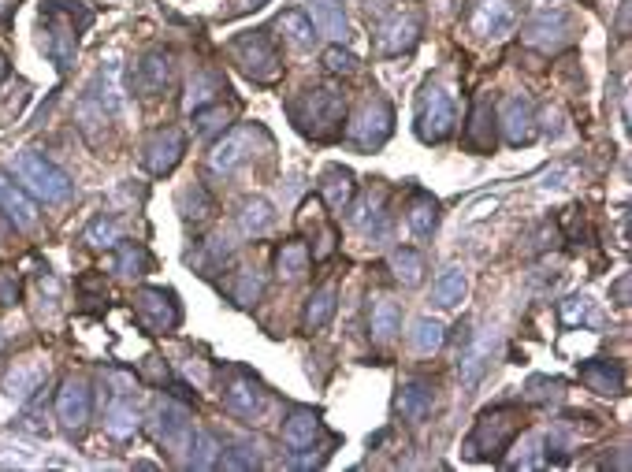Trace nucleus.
I'll use <instances>...</instances> for the list:
<instances>
[{
    "instance_id": "f257e3e1",
    "label": "nucleus",
    "mask_w": 632,
    "mask_h": 472,
    "mask_svg": "<svg viewBox=\"0 0 632 472\" xmlns=\"http://www.w3.org/2000/svg\"><path fill=\"white\" fill-rule=\"evenodd\" d=\"M90 19L93 15L82 8L79 0H45V4H41V23H45L41 49L53 56L60 71L71 67V60L79 53L82 30L90 27Z\"/></svg>"
},
{
    "instance_id": "f03ea898",
    "label": "nucleus",
    "mask_w": 632,
    "mask_h": 472,
    "mask_svg": "<svg viewBox=\"0 0 632 472\" xmlns=\"http://www.w3.org/2000/svg\"><path fill=\"white\" fill-rule=\"evenodd\" d=\"M287 112L290 119H294V127H298L305 138L331 142V138H339V131H343L346 97L339 90H331V86H313V90H305L302 97H294L287 105Z\"/></svg>"
},
{
    "instance_id": "7ed1b4c3",
    "label": "nucleus",
    "mask_w": 632,
    "mask_h": 472,
    "mask_svg": "<svg viewBox=\"0 0 632 472\" xmlns=\"http://www.w3.org/2000/svg\"><path fill=\"white\" fill-rule=\"evenodd\" d=\"M521 432H525V417H521L517 406L484 409L461 450H465V458H473V461H499L502 454L514 446V439Z\"/></svg>"
},
{
    "instance_id": "20e7f679",
    "label": "nucleus",
    "mask_w": 632,
    "mask_h": 472,
    "mask_svg": "<svg viewBox=\"0 0 632 472\" xmlns=\"http://www.w3.org/2000/svg\"><path fill=\"white\" fill-rule=\"evenodd\" d=\"M231 60L238 64V71L246 79L261 82V86H272L283 75V60H279V49L268 30H246L231 41Z\"/></svg>"
},
{
    "instance_id": "39448f33",
    "label": "nucleus",
    "mask_w": 632,
    "mask_h": 472,
    "mask_svg": "<svg viewBox=\"0 0 632 472\" xmlns=\"http://www.w3.org/2000/svg\"><path fill=\"white\" fill-rule=\"evenodd\" d=\"M15 171H19V179L30 186V194H38L45 205H60V201H67L71 190H75L64 171L56 168L45 153H34V149H30V153H19Z\"/></svg>"
},
{
    "instance_id": "423d86ee",
    "label": "nucleus",
    "mask_w": 632,
    "mask_h": 472,
    "mask_svg": "<svg viewBox=\"0 0 632 472\" xmlns=\"http://www.w3.org/2000/svg\"><path fill=\"white\" fill-rule=\"evenodd\" d=\"M220 398L227 413L238 420H257L268 406V391L246 368H227V376L220 380Z\"/></svg>"
},
{
    "instance_id": "0eeeda50",
    "label": "nucleus",
    "mask_w": 632,
    "mask_h": 472,
    "mask_svg": "<svg viewBox=\"0 0 632 472\" xmlns=\"http://www.w3.org/2000/svg\"><path fill=\"white\" fill-rule=\"evenodd\" d=\"M134 313H138V324H142L149 335H168V331H175L179 320H183V309H179L175 290H164V287L138 290V294H134Z\"/></svg>"
},
{
    "instance_id": "6e6552de",
    "label": "nucleus",
    "mask_w": 632,
    "mask_h": 472,
    "mask_svg": "<svg viewBox=\"0 0 632 472\" xmlns=\"http://www.w3.org/2000/svg\"><path fill=\"white\" fill-rule=\"evenodd\" d=\"M454 101H450V93L443 86H424L421 93V112H417V138L428 145H439L447 142L450 134H454Z\"/></svg>"
},
{
    "instance_id": "1a4fd4ad",
    "label": "nucleus",
    "mask_w": 632,
    "mask_h": 472,
    "mask_svg": "<svg viewBox=\"0 0 632 472\" xmlns=\"http://www.w3.org/2000/svg\"><path fill=\"white\" fill-rule=\"evenodd\" d=\"M391 131H395V112H391V105L383 101V97H376V101H369V105L357 112V119L346 127V138L354 145H361V149H380L387 138H391Z\"/></svg>"
},
{
    "instance_id": "9d476101",
    "label": "nucleus",
    "mask_w": 632,
    "mask_h": 472,
    "mask_svg": "<svg viewBox=\"0 0 632 472\" xmlns=\"http://www.w3.org/2000/svg\"><path fill=\"white\" fill-rule=\"evenodd\" d=\"M517 19H521V0H476L473 15H469V27L480 38L499 41L506 34H514Z\"/></svg>"
},
{
    "instance_id": "9b49d317",
    "label": "nucleus",
    "mask_w": 632,
    "mask_h": 472,
    "mask_svg": "<svg viewBox=\"0 0 632 472\" xmlns=\"http://www.w3.org/2000/svg\"><path fill=\"white\" fill-rule=\"evenodd\" d=\"M525 41L540 53H558L573 41V19L562 8H543L532 15V23L525 30Z\"/></svg>"
},
{
    "instance_id": "f8f14e48",
    "label": "nucleus",
    "mask_w": 632,
    "mask_h": 472,
    "mask_svg": "<svg viewBox=\"0 0 632 472\" xmlns=\"http://www.w3.org/2000/svg\"><path fill=\"white\" fill-rule=\"evenodd\" d=\"M90 413H93V394L90 387L75 376H67L60 383V391H56V417L64 424L67 432H82L86 424H90Z\"/></svg>"
},
{
    "instance_id": "ddd939ff",
    "label": "nucleus",
    "mask_w": 632,
    "mask_h": 472,
    "mask_svg": "<svg viewBox=\"0 0 632 472\" xmlns=\"http://www.w3.org/2000/svg\"><path fill=\"white\" fill-rule=\"evenodd\" d=\"M183 153H186L183 131H179V127H164V131H157L145 142L142 160H145V168H149V175H172V171L179 168Z\"/></svg>"
},
{
    "instance_id": "4468645a",
    "label": "nucleus",
    "mask_w": 632,
    "mask_h": 472,
    "mask_svg": "<svg viewBox=\"0 0 632 472\" xmlns=\"http://www.w3.org/2000/svg\"><path fill=\"white\" fill-rule=\"evenodd\" d=\"M495 123H502V134H506L510 145H528L536 138V112H532V101H528L525 93H510L502 101Z\"/></svg>"
},
{
    "instance_id": "2eb2a0df",
    "label": "nucleus",
    "mask_w": 632,
    "mask_h": 472,
    "mask_svg": "<svg viewBox=\"0 0 632 472\" xmlns=\"http://www.w3.org/2000/svg\"><path fill=\"white\" fill-rule=\"evenodd\" d=\"M417 38H421V23L406 12H391L380 27H376V49H380L383 56L409 53V49L417 45Z\"/></svg>"
},
{
    "instance_id": "dca6fc26",
    "label": "nucleus",
    "mask_w": 632,
    "mask_h": 472,
    "mask_svg": "<svg viewBox=\"0 0 632 472\" xmlns=\"http://www.w3.org/2000/svg\"><path fill=\"white\" fill-rule=\"evenodd\" d=\"M257 127H238V131L224 134L220 142L212 145V153H209V168L216 171V175H231V171L242 164V160L250 157V149H253V138H257Z\"/></svg>"
},
{
    "instance_id": "f3484780",
    "label": "nucleus",
    "mask_w": 632,
    "mask_h": 472,
    "mask_svg": "<svg viewBox=\"0 0 632 472\" xmlns=\"http://www.w3.org/2000/svg\"><path fill=\"white\" fill-rule=\"evenodd\" d=\"M172 71H175L172 53H168V49H153V53L142 56L134 82H138V90H142L145 97H157V93H164L172 86Z\"/></svg>"
},
{
    "instance_id": "a211bd4d",
    "label": "nucleus",
    "mask_w": 632,
    "mask_h": 472,
    "mask_svg": "<svg viewBox=\"0 0 632 472\" xmlns=\"http://www.w3.org/2000/svg\"><path fill=\"white\" fill-rule=\"evenodd\" d=\"M305 4H309V23H313L316 34L331 38L335 45H343V41L350 38L343 0H305Z\"/></svg>"
},
{
    "instance_id": "6ab92c4d",
    "label": "nucleus",
    "mask_w": 632,
    "mask_h": 472,
    "mask_svg": "<svg viewBox=\"0 0 632 472\" xmlns=\"http://www.w3.org/2000/svg\"><path fill=\"white\" fill-rule=\"evenodd\" d=\"M580 380H584L588 391L606 394V398H618V394H625V368H621L618 361H606V357L584 361V365H580Z\"/></svg>"
},
{
    "instance_id": "aec40b11",
    "label": "nucleus",
    "mask_w": 632,
    "mask_h": 472,
    "mask_svg": "<svg viewBox=\"0 0 632 472\" xmlns=\"http://www.w3.org/2000/svg\"><path fill=\"white\" fill-rule=\"evenodd\" d=\"M49 376V368L41 365L38 357H27V361H15V368L4 376V394L15 398V402H30L34 394L41 391V383Z\"/></svg>"
},
{
    "instance_id": "412c9836",
    "label": "nucleus",
    "mask_w": 632,
    "mask_h": 472,
    "mask_svg": "<svg viewBox=\"0 0 632 472\" xmlns=\"http://www.w3.org/2000/svg\"><path fill=\"white\" fill-rule=\"evenodd\" d=\"M395 409L402 413V420L409 424H421V420L432 417L435 409V387L424 380H409L398 387V398H395Z\"/></svg>"
},
{
    "instance_id": "4be33fe9",
    "label": "nucleus",
    "mask_w": 632,
    "mask_h": 472,
    "mask_svg": "<svg viewBox=\"0 0 632 472\" xmlns=\"http://www.w3.org/2000/svg\"><path fill=\"white\" fill-rule=\"evenodd\" d=\"M0 209H4V216L12 220V227H34V223H38V205H34V197H30L23 186H15L4 171H0Z\"/></svg>"
},
{
    "instance_id": "5701e85b",
    "label": "nucleus",
    "mask_w": 632,
    "mask_h": 472,
    "mask_svg": "<svg viewBox=\"0 0 632 472\" xmlns=\"http://www.w3.org/2000/svg\"><path fill=\"white\" fill-rule=\"evenodd\" d=\"M465 145L473 153H491L495 149V108L488 97H480L469 112V127H465Z\"/></svg>"
},
{
    "instance_id": "b1692460",
    "label": "nucleus",
    "mask_w": 632,
    "mask_h": 472,
    "mask_svg": "<svg viewBox=\"0 0 632 472\" xmlns=\"http://www.w3.org/2000/svg\"><path fill=\"white\" fill-rule=\"evenodd\" d=\"M316 432H320V413H316V409L294 406L287 417H283V443H287L290 450L313 446Z\"/></svg>"
},
{
    "instance_id": "393cba45",
    "label": "nucleus",
    "mask_w": 632,
    "mask_h": 472,
    "mask_svg": "<svg viewBox=\"0 0 632 472\" xmlns=\"http://www.w3.org/2000/svg\"><path fill=\"white\" fill-rule=\"evenodd\" d=\"M320 194H324V201H328L331 212H346L350 209V201H354L357 194V183H354V171L346 168H328L324 175H320Z\"/></svg>"
},
{
    "instance_id": "a878e982",
    "label": "nucleus",
    "mask_w": 632,
    "mask_h": 472,
    "mask_svg": "<svg viewBox=\"0 0 632 472\" xmlns=\"http://www.w3.org/2000/svg\"><path fill=\"white\" fill-rule=\"evenodd\" d=\"M157 432L164 439V446L172 450H183L186 439H190V413L175 402H160L157 406Z\"/></svg>"
},
{
    "instance_id": "bb28decb",
    "label": "nucleus",
    "mask_w": 632,
    "mask_h": 472,
    "mask_svg": "<svg viewBox=\"0 0 632 472\" xmlns=\"http://www.w3.org/2000/svg\"><path fill=\"white\" fill-rule=\"evenodd\" d=\"M369 331L376 342H391L402 331V309L391 298H372L369 305Z\"/></svg>"
},
{
    "instance_id": "cd10ccee",
    "label": "nucleus",
    "mask_w": 632,
    "mask_h": 472,
    "mask_svg": "<svg viewBox=\"0 0 632 472\" xmlns=\"http://www.w3.org/2000/svg\"><path fill=\"white\" fill-rule=\"evenodd\" d=\"M220 93H227V82L220 71H198L190 79V93H186V112H198V108L220 101Z\"/></svg>"
},
{
    "instance_id": "c85d7f7f",
    "label": "nucleus",
    "mask_w": 632,
    "mask_h": 472,
    "mask_svg": "<svg viewBox=\"0 0 632 472\" xmlns=\"http://www.w3.org/2000/svg\"><path fill=\"white\" fill-rule=\"evenodd\" d=\"M491 342H495V335L484 331V335H480L476 342H469V350L461 354L458 372H461V380H465V387H476V383H480L484 368H488V357H491Z\"/></svg>"
},
{
    "instance_id": "c756f323",
    "label": "nucleus",
    "mask_w": 632,
    "mask_h": 472,
    "mask_svg": "<svg viewBox=\"0 0 632 472\" xmlns=\"http://www.w3.org/2000/svg\"><path fill=\"white\" fill-rule=\"evenodd\" d=\"M406 220L409 227H413V235L428 238L439 227V201H435L432 194H424V190H417V194L409 197V209H406Z\"/></svg>"
},
{
    "instance_id": "7c9ffc66",
    "label": "nucleus",
    "mask_w": 632,
    "mask_h": 472,
    "mask_svg": "<svg viewBox=\"0 0 632 472\" xmlns=\"http://www.w3.org/2000/svg\"><path fill=\"white\" fill-rule=\"evenodd\" d=\"M309 264H313V253H309V246H305V242H287V246L279 250V257H276V272H279V279H283V283H298V279H305Z\"/></svg>"
},
{
    "instance_id": "2f4dec72",
    "label": "nucleus",
    "mask_w": 632,
    "mask_h": 472,
    "mask_svg": "<svg viewBox=\"0 0 632 472\" xmlns=\"http://www.w3.org/2000/svg\"><path fill=\"white\" fill-rule=\"evenodd\" d=\"M179 212H183L186 223H194V227H205V223L212 220V212H216V205H212L209 190L201 183L186 186L183 194H179Z\"/></svg>"
},
{
    "instance_id": "473e14b6",
    "label": "nucleus",
    "mask_w": 632,
    "mask_h": 472,
    "mask_svg": "<svg viewBox=\"0 0 632 472\" xmlns=\"http://www.w3.org/2000/svg\"><path fill=\"white\" fill-rule=\"evenodd\" d=\"M272 220H276V212H272V205H268L264 197H250V201L242 205V212H238V227H242L246 238H261L264 231L272 227Z\"/></svg>"
},
{
    "instance_id": "72a5a7b5",
    "label": "nucleus",
    "mask_w": 632,
    "mask_h": 472,
    "mask_svg": "<svg viewBox=\"0 0 632 472\" xmlns=\"http://www.w3.org/2000/svg\"><path fill=\"white\" fill-rule=\"evenodd\" d=\"M465 290H469L465 272H461V268H447V272H439V279L432 283V302L439 305V309H450V305H458L461 298H465Z\"/></svg>"
},
{
    "instance_id": "f704fd0d",
    "label": "nucleus",
    "mask_w": 632,
    "mask_h": 472,
    "mask_svg": "<svg viewBox=\"0 0 632 472\" xmlns=\"http://www.w3.org/2000/svg\"><path fill=\"white\" fill-rule=\"evenodd\" d=\"M335 298H339V290L331 287H320L309 298V305H305V331H320V328H328V320L335 316Z\"/></svg>"
},
{
    "instance_id": "c9c22d12",
    "label": "nucleus",
    "mask_w": 632,
    "mask_h": 472,
    "mask_svg": "<svg viewBox=\"0 0 632 472\" xmlns=\"http://www.w3.org/2000/svg\"><path fill=\"white\" fill-rule=\"evenodd\" d=\"M231 116H235V108L224 105V101H212V105H205V108L194 112V131L205 134V138H212V134H224L227 123H231Z\"/></svg>"
},
{
    "instance_id": "e433bc0d",
    "label": "nucleus",
    "mask_w": 632,
    "mask_h": 472,
    "mask_svg": "<svg viewBox=\"0 0 632 472\" xmlns=\"http://www.w3.org/2000/svg\"><path fill=\"white\" fill-rule=\"evenodd\" d=\"M105 428L119 439H127V435L138 432V409L127 402V398H116L112 406L105 409Z\"/></svg>"
},
{
    "instance_id": "4c0bfd02",
    "label": "nucleus",
    "mask_w": 632,
    "mask_h": 472,
    "mask_svg": "<svg viewBox=\"0 0 632 472\" xmlns=\"http://www.w3.org/2000/svg\"><path fill=\"white\" fill-rule=\"evenodd\" d=\"M391 272L402 287H417L424 279V257L417 250H395L391 253Z\"/></svg>"
},
{
    "instance_id": "58836bf2",
    "label": "nucleus",
    "mask_w": 632,
    "mask_h": 472,
    "mask_svg": "<svg viewBox=\"0 0 632 472\" xmlns=\"http://www.w3.org/2000/svg\"><path fill=\"white\" fill-rule=\"evenodd\" d=\"M112 268H116V276H127V279L145 276V272H149V253H145L138 242H123L116 250V264H112Z\"/></svg>"
},
{
    "instance_id": "ea45409f",
    "label": "nucleus",
    "mask_w": 632,
    "mask_h": 472,
    "mask_svg": "<svg viewBox=\"0 0 632 472\" xmlns=\"http://www.w3.org/2000/svg\"><path fill=\"white\" fill-rule=\"evenodd\" d=\"M409 339H413V346H417L421 354H435V350L447 342V328H443L439 320H432V316H421V320L413 324V335H409Z\"/></svg>"
},
{
    "instance_id": "a19ab883",
    "label": "nucleus",
    "mask_w": 632,
    "mask_h": 472,
    "mask_svg": "<svg viewBox=\"0 0 632 472\" xmlns=\"http://www.w3.org/2000/svg\"><path fill=\"white\" fill-rule=\"evenodd\" d=\"M276 27L283 30V34H287V38L294 41L298 49H309V45H313V41H316L313 23H309V19H305L302 12H294V8H287V12L279 15V19H276Z\"/></svg>"
},
{
    "instance_id": "79ce46f5",
    "label": "nucleus",
    "mask_w": 632,
    "mask_h": 472,
    "mask_svg": "<svg viewBox=\"0 0 632 472\" xmlns=\"http://www.w3.org/2000/svg\"><path fill=\"white\" fill-rule=\"evenodd\" d=\"M216 461H220V443H216V435L194 432V439H190V465H194V469H212Z\"/></svg>"
},
{
    "instance_id": "37998d69",
    "label": "nucleus",
    "mask_w": 632,
    "mask_h": 472,
    "mask_svg": "<svg viewBox=\"0 0 632 472\" xmlns=\"http://www.w3.org/2000/svg\"><path fill=\"white\" fill-rule=\"evenodd\" d=\"M86 242H90V246H116V242H119V223L105 220V216H97V220L86 227Z\"/></svg>"
},
{
    "instance_id": "c03bdc74",
    "label": "nucleus",
    "mask_w": 632,
    "mask_h": 472,
    "mask_svg": "<svg viewBox=\"0 0 632 472\" xmlns=\"http://www.w3.org/2000/svg\"><path fill=\"white\" fill-rule=\"evenodd\" d=\"M216 465H224V469H257L261 465V458L253 454V446L250 443H242V446H235V450H220V461Z\"/></svg>"
},
{
    "instance_id": "a18cd8bd",
    "label": "nucleus",
    "mask_w": 632,
    "mask_h": 472,
    "mask_svg": "<svg viewBox=\"0 0 632 472\" xmlns=\"http://www.w3.org/2000/svg\"><path fill=\"white\" fill-rule=\"evenodd\" d=\"M324 64H328L331 75H354L357 71V56L343 45H331L328 53H324Z\"/></svg>"
},
{
    "instance_id": "49530a36",
    "label": "nucleus",
    "mask_w": 632,
    "mask_h": 472,
    "mask_svg": "<svg viewBox=\"0 0 632 472\" xmlns=\"http://www.w3.org/2000/svg\"><path fill=\"white\" fill-rule=\"evenodd\" d=\"M562 380H547V376H536V380H528V398L532 402H551V398H562Z\"/></svg>"
},
{
    "instance_id": "de8ad7c7",
    "label": "nucleus",
    "mask_w": 632,
    "mask_h": 472,
    "mask_svg": "<svg viewBox=\"0 0 632 472\" xmlns=\"http://www.w3.org/2000/svg\"><path fill=\"white\" fill-rule=\"evenodd\" d=\"M261 290H264L261 276H253V272H242V276H238V287H235V302L238 305H253L257 298H261Z\"/></svg>"
},
{
    "instance_id": "09e8293b",
    "label": "nucleus",
    "mask_w": 632,
    "mask_h": 472,
    "mask_svg": "<svg viewBox=\"0 0 632 472\" xmlns=\"http://www.w3.org/2000/svg\"><path fill=\"white\" fill-rule=\"evenodd\" d=\"M108 383L116 387V398H131V394L138 391V380H134L131 372H123V368H112V372H108Z\"/></svg>"
},
{
    "instance_id": "8fccbe9b",
    "label": "nucleus",
    "mask_w": 632,
    "mask_h": 472,
    "mask_svg": "<svg viewBox=\"0 0 632 472\" xmlns=\"http://www.w3.org/2000/svg\"><path fill=\"white\" fill-rule=\"evenodd\" d=\"M584 316H588V298H569V302H562V320H566V324H577Z\"/></svg>"
},
{
    "instance_id": "3c124183",
    "label": "nucleus",
    "mask_w": 632,
    "mask_h": 472,
    "mask_svg": "<svg viewBox=\"0 0 632 472\" xmlns=\"http://www.w3.org/2000/svg\"><path fill=\"white\" fill-rule=\"evenodd\" d=\"M19 302V283H15L12 272H0V305H15Z\"/></svg>"
},
{
    "instance_id": "603ef678",
    "label": "nucleus",
    "mask_w": 632,
    "mask_h": 472,
    "mask_svg": "<svg viewBox=\"0 0 632 472\" xmlns=\"http://www.w3.org/2000/svg\"><path fill=\"white\" fill-rule=\"evenodd\" d=\"M618 298H621L618 305H629V276H621V283H618Z\"/></svg>"
},
{
    "instance_id": "864d4df0",
    "label": "nucleus",
    "mask_w": 632,
    "mask_h": 472,
    "mask_svg": "<svg viewBox=\"0 0 632 472\" xmlns=\"http://www.w3.org/2000/svg\"><path fill=\"white\" fill-rule=\"evenodd\" d=\"M625 34H629V0L621 4V38H625Z\"/></svg>"
},
{
    "instance_id": "5fc2aeb1",
    "label": "nucleus",
    "mask_w": 632,
    "mask_h": 472,
    "mask_svg": "<svg viewBox=\"0 0 632 472\" xmlns=\"http://www.w3.org/2000/svg\"><path fill=\"white\" fill-rule=\"evenodd\" d=\"M8 235H12V220H8V216H0V242H4Z\"/></svg>"
},
{
    "instance_id": "6e6d98bb",
    "label": "nucleus",
    "mask_w": 632,
    "mask_h": 472,
    "mask_svg": "<svg viewBox=\"0 0 632 472\" xmlns=\"http://www.w3.org/2000/svg\"><path fill=\"white\" fill-rule=\"evenodd\" d=\"M4 79H8V56L0 53V82H4Z\"/></svg>"
},
{
    "instance_id": "4d7b16f0",
    "label": "nucleus",
    "mask_w": 632,
    "mask_h": 472,
    "mask_svg": "<svg viewBox=\"0 0 632 472\" xmlns=\"http://www.w3.org/2000/svg\"><path fill=\"white\" fill-rule=\"evenodd\" d=\"M253 4H264V0H253Z\"/></svg>"
}]
</instances>
